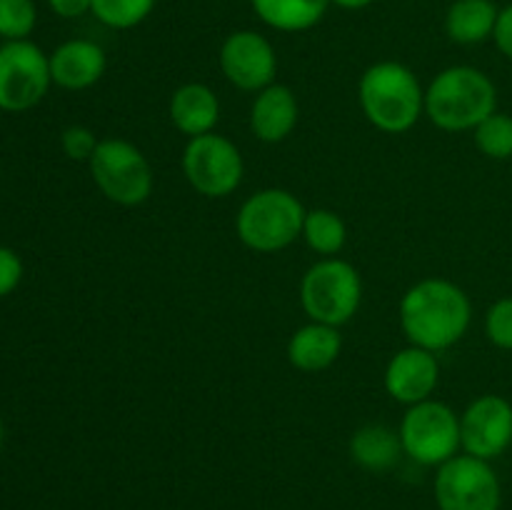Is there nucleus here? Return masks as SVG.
Returning <instances> with one entry per match:
<instances>
[{"instance_id":"1","label":"nucleus","mask_w":512,"mask_h":510,"mask_svg":"<svg viewBox=\"0 0 512 510\" xmlns=\"http://www.w3.org/2000/svg\"><path fill=\"white\" fill-rule=\"evenodd\" d=\"M398 318L410 345L440 353L453 348L468 333L473 305L468 293L453 280L425 278L405 290Z\"/></svg>"},{"instance_id":"2","label":"nucleus","mask_w":512,"mask_h":510,"mask_svg":"<svg viewBox=\"0 0 512 510\" xmlns=\"http://www.w3.org/2000/svg\"><path fill=\"white\" fill-rule=\"evenodd\" d=\"M365 118L383 133H408L425 113V88L418 75L398 60L373 63L358 83Z\"/></svg>"},{"instance_id":"3","label":"nucleus","mask_w":512,"mask_h":510,"mask_svg":"<svg viewBox=\"0 0 512 510\" xmlns=\"http://www.w3.org/2000/svg\"><path fill=\"white\" fill-rule=\"evenodd\" d=\"M498 110V88L483 70L453 65L430 80L425 88V115L448 133L475 130Z\"/></svg>"},{"instance_id":"4","label":"nucleus","mask_w":512,"mask_h":510,"mask_svg":"<svg viewBox=\"0 0 512 510\" xmlns=\"http://www.w3.org/2000/svg\"><path fill=\"white\" fill-rule=\"evenodd\" d=\"M305 213V205L290 190L265 188L240 205L235 230L245 248L255 253H278L300 238Z\"/></svg>"},{"instance_id":"5","label":"nucleus","mask_w":512,"mask_h":510,"mask_svg":"<svg viewBox=\"0 0 512 510\" xmlns=\"http://www.w3.org/2000/svg\"><path fill=\"white\" fill-rule=\"evenodd\" d=\"M363 300V280L353 263L323 258L305 270L300 280V305L315 323L345 325L358 313Z\"/></svg>"},{"instance_id":"6","label":"nucleus","mask_w":512,"mask_h":510,"mask_svg":"<svg viewBox=\"0 0 512 510\" xmlns=\"http://www.w3.org/2000/svg\"><path fill=\"white\" fill-rule=\"evenodd\" d=\"M93 183L115 205L145 203L153 193V168L138 145L123 138H103L88 160Z\"/></svg>"},{"instance_id":"7","label":"nucleus","mask_w":512,"mask_h":510,"mask_svg":"<svg viewBox=\"0 0 512 510\" xmlns=\"http://www.w3.org/2000/svg\"><path fill=\"white\" fill-rule=\"evenodd\" d=\"M400 443L403 453L420 465L440 468L463 450L460 443V415L440 400H423L408 405L400 420Z\"/></svg>"},{"instance_id":"8","label":"nucleus","mask_w":512,"mask_h":510,"mask_svg":"<svg viewBox=\"0 0 512 510\" xmlns=\"http://www.w3.org/2000/svg\"><path fill=\"white\" fill-rule=\"evenodd\" d=\"M183 173L195 193L205 198H228L243 183L245 163L238 145L213 130L188 138L183 148Z\"/></svg>"},{"instance_id":"9","label":"nucleus","mask_w":512,"mask_h":510,"mask_svg":"<svg viewBox=\"0 0 512 510\" xmlns=\"http://www.w3.org/2000/svg\"><path fill=\"white\" fill-rule=\"evenodd\" d=\"M435 503L440 510H500L503 488L490 460L455 455L435 475Z\"/></svg>"},{"instance_id":"10","label":"nucleus","mask_w":512,"mask_h":510,"mask_svg":"<svg viewBox=\"0 0 512 510\" xmlns=\"http://www.w3.org/2000/svg\"><path fill=\"white\" fill-rule=\"evenodd\" d=\"M50 55L30 40H5L0 45V110L23 113L48 95Z\"/></svg>"},{"instance_id":"11","label":"nucleus","mask_w":512,"mask_h":510,"mask_svg":"<svg viewBox=\"0 0 512 510\" xmlns=\"http://www.w3.org/2000/svg\"><path fill=\"white\" fill-rule=\"evenodd\" d=\"M220 70L230 85L248 93L268 88L275 83L278 55L273 43L258 30H235L220 45Z\"/></svg>"},{"instance_id":"12","label":"nucleus","mask_w":512,"mask_h":510,"mask_svg":"<svg viewBox=\"0 0 512 510\" xmlns=\"http://www.w3.org/2000/svg\"><path fill=\"white\" fill-rule=\"evenodd\" d=\"M463 453L495 460L512 445V403L503 395H480L460 413Z\"/></svg>"},{"instance_id":"13","label":"nucleus","mask_w":512,"mask_h":510,"mask_svg":"<svg viewBox=\"0 0 512 510\" xmlns=\"http://www.w3.org/2000/svg\"><path fill=\"white\" fill-rule=\"evenodd\" d=\"M438 380V353H430V350L418 348V345H408V348L393 353L383 375L388 395L403 405H415L433 398Z\"/></svg>"},{"instance_id":"14","label":"nucleus","mask_w":512,"mask_h":510,"mask_svg":"<svg viewBox=\"0 0 512 510\" xmlns=\"http://www.w3.org/2000/svg\"><path fill=\"white\" fill-rule=\"evenodd\" d=\"M105 68H108L105 50L93 40H65L50 53V78L65 90L90 88L103 78Z\"/></svg>"},{"instance_id":"15","label":"nucleus","mask_w":512,"mask_h":510,"mask_svg":"<svg viewBox=\"0 0 512 510\" xmlns=\"http://www.w3.org/2000/svg\"><path fill=\"white\" fill-rule=\"evenodd\" d=\"M300 105L293 88L273 83L255 93L250 105V130L263 143H283L298 128Z\"/></svg>"},{"instance_id":"16","label":"nucleus","mask_w":512,"mask_h":510,"mask_svg":"<svg viewBox=\"0 0 512 510\" xmlns=\"http://www.w3.org/2000/svg\"><path fill=\"white\" fill-rule=\"evenodd\" d=\"M170 123L188 138L213 133L220 120V100L205 83H185L170 95Z\"/></svg>"},{"instance_id":"17","label":"nucleus","mask_w":512,"mask_h":510,"mask_svg":"<svg viewBox=\"0 0 512 510\" xmlns=\"http://www.w3.org/2000/svg\"><path fill=\"white\" fill-rule=\"evenodd\" d=\"M343 350L340 328L310 320L308 325L295 330L288 340V360L293 368L303 373H320L338 360Z\"/></svg>"},{"instance_id":"18","label":"nucleus","mask_w":512,"mask_h":510,"mask_svg":"<svg viewBox=\"0 0 512 510\" xmlns=\"http://www.w3.org/2000/svg\"><path fill=\"white\" fill-rule=\"evenodd\" d=\"M348 450L353 463H358L363 470H370V473H388L405 455L398 430L380 423H370L355 430L350 435Z\"/></svg>"},{"instance_id":"19","label":"nucleus","mask_w":512,"mask_h":510,"mask_svg":"<svg viewBox=\"0 0 512 510\" xmlns=\"http://www.w3.org/2000/svg\"><path fill=\"white\" fill-rule=\"evenodd\" d=\"M500 8L493 0H455L445 15V33L458 45H478L493 38Z\"/></svg>"},{"instance_id":"20","label":"nucleus","mask_w":512,"mask_h":510,"mask_svg":"<svg viewBox=\"0 0 512 510\" xmlns=\"http://www.w3.org/2000/svg\"><path fill=\"white\" fill-rule=\"evenodd\" d=\"M255 15L280 33H303L323 20L330 0H250Z\"/></svg>"},{"instance_id":"21","label":"nucleus","mask_w":512,"mask_h":510,"mask_svg":"<svg viewBox=\"0 0 512 510\" xmlns=\"http://www.w3.org/2000/svg\"><path fill=\"white\" fill-rule=\"evenodd\" d=\"M300 238L308 243V248L313 253L325 255V258H335L345 248L348 228H345V220L335 210L315 208L305 213Z\"/></svg>"},{"instance_id":"22","label":"nucleus","mask_w":512,"mask_h":510,"mask_svg":"<svg viewBox=\"0 0 512 510\" xmlns=\"http://www.w3.org/2000/svg\"><path fill=\"white\" fill-rule=\"evenodd\" d=\"M158 0H93L90 13L113 30H130L153 13Z\"/></svg>"},{"instance_id":"23","label":"nucleus","mask_w":512,"mask_h":510,"mask_svg":"<svg viewBox=\"0 0 512 510\" xmlns=\"http://www.w3.org/2000/svg\"><path fill=\"white\" fill-rule=\"evenodd\" d=\"M475 133V145L480 153L490 160H508L512 158V115L498 113L483 120Z\"/></svg>"},{"instance_id":"24","label":"nucleus","mask_w":512,"mask_h":510,"mask_svg":"<svg viewBox=\"0 0 512 510\" xmlns=\"http://www.w3.org/2000/svg\"><path fill=\"white\" fill-rule=\"evenodd\" d=\"M38 23V8L33 0H0V38L28 40Z\"/></svg>"},{"instance_id":"25","label":"nucleus","mask_w":512,"mask_h":510,"mask_svg":"<svg viewBox=\"0 0 512 510\" xmlns=\"http://www.w3.org/2000/svg\"><path fill=\"white\" fill-rule=\"evenodd\" d=\"M485 335L500 350H512V295L495 300L485 313Z\"/></svg>"},{"instance_id":"26","label":"nucleus","mask_w":512,"mask_h":510,"mask_svg":"<svg viewBox=\"0 0 512 510\" xmlns=\"http://www.w3.org/2000/svg\"><path fill=\"white\" fill-rule=\"evenodd\" d=\"M98 135L93 133L85 125H68L60 135V145H63V153L70 160H78V163H88L93 158L95 148H98Z\"/></svg>"},{"instance_id":"27","label":"nucleus","mask_w":512,"mask_h":510,"mask_svg":"<svg viewBox=\"0 0 512 510\" xmlns=\"http://www.w3.org/2000/svg\"><path fill=\"white\" fill-rule=\"evenodd\" d=\"M23 280V260L13 248L0 245V298L13 293Z\"/></svg>"},{"instance_id":"28","label":"nucleus","mask_w":512,"mask_h":510,"mask_svg":"<svg viewBox=\"0 0 512 510\" xmlns=\"http://www.w3.org/2000/svg\"><path fill=\"white\" fill-rule=\"evenodd\" d=\"M493 40L495 45H498L500 53H503L508 60H512V3L505 5V8H500Z\"/></svg>"},{"instance_id":"29","label":"nucleus","mask_w":512,"mask_h":510,"mask_svg":"<svg viewBox=\"0 0 512 510\" xmlns=\"http://www.w3.org/2000/svg\"><path fill=\"white\" fill-rule=\"evenodd\" d=\"M48 5L58 18H68V20L80 18V15L93 10V0H48Z\"/></svg>"},{"instance_id":"30","label":"nucleus","mask_w":512,"mask_h":510,"mask_svg":"<svg viewBox=\"0 0 512 510\" xmlns=\"http://www.w3.org/2000/svg\"><path fill=\"white\" fill-rule=\"evenodd\" d=\"M333 5H338V8L343 10H360V8H368V5H373L375 0H330Z\"/></svg>"},{"instance_id":"31","label":"nucleus","mask_w":512,"mask_h":510,"mask_svg":"<svg viewBox=\"0 0 512 510\" xmlns=\"http://www.w3.org/2000/svg\"><path fill=\"white\" fill-rule=\"evenodd\" d=\"M0 445H3V420H0Z\"/></svg>"}]
</instances>
